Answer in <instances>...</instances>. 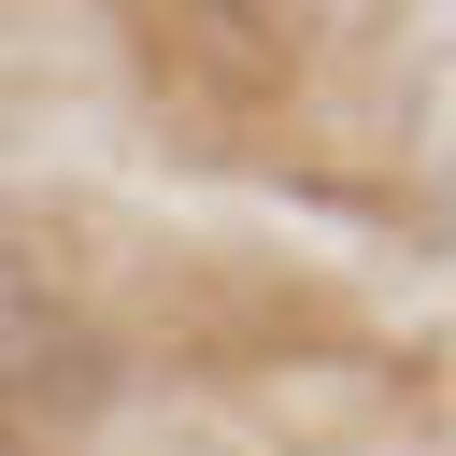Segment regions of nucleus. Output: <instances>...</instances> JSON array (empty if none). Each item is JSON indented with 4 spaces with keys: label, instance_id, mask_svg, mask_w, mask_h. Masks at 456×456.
Here are the masks:
<instances>
[{
    "label": "nucleus",
    "instance_id": "1",
    "mask_svg": "<svg viewBox=\"0 0 456 456\" xmlns=\"http://www.w3.org/2000/svg\"><path fill=\"white\" fill-rule=\"evenodd\" d=\"M0 399H28V413H100L114 399V356H100V328L0 242Z\"/></svg>",
    "mask_w": 456,
    "mask_h": 456
}]
</instances>
